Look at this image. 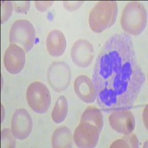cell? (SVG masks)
<instances>
[{
	"instance_id": "cell-1",
	"label": "cell",
	"mask_w": 148,
	"mask_h": 148,
	"mask_svg": "<svg viewBox=\"0 0 148 148\" xmlns=\"http://www.w3.org/2000/svg\"><path fill=\"white\" fill-rule=\"evenodd\" d=\"M145 80L131 37L112 36L97 56L92 74L100 108L107 113L131 109Z\"/></svg>"
},
{
	"instance_id": "cell-17",
	"label": "cell",
	"mask_w": 148,
	"mask_h": 148,
	"mask_svg": "<svg viewBox=\"0 0 148 148\" xmlns=\"http://www.w3.org/2000/svg\"><path fill=\"white\" fill-rule=\"evenodd\" d=\"M15 136L10 129L2 130V147H15Z\"/></svg>"
},
{
	"instance_id": "cell-18",
	"label": "cell",
	"mask_w": 148,
	"mask_h": 148,
	"mask_svg": "<svg viewBox=\"0 0 148 148\" xmlns=\"http://www.w3.org/2000/svg\"><path fill=\"white\" fill-rule=\"evenodd\" d=\"M12 2H2V24L5 22L10 18L12 13Z\"/></svg>"
},
{
	"instance_id": "cell-13",
	"label": "cell",
	"mask_w": 148,
	"mask_h": 148,
	"mask_svg": "<svg viewBox=\"0 0 148 148\" xmlns=\"http://www.w3.org/2000/svg\"><path fill=\"white\" fill-rule=\"evenodd\" d=\"M46 47L48 53L53 57H59L63 55L67 47L64 34L59 30L51 31L46 39Z\"/></svg>"
},
{
	"instance_id": "cell-20",
	"label": "cell",
	"mask_w": 148,
	"mask_h": 148,
	"mask_svg": "<svg viewBox=\"0 0 148 148\" xmlns=\"http://www.w3.org/2000/svg\"><path fill=\"white\" fill-rule=\"evenodd\" d=\"M53 2H35L36 7L39 11H45L52 5Z\"/></svg>"
},
{
	"instance_id": "cell-10",
	"label": "cell",
	"mask_w": 148,
	"mask_h": 148,
	"mask_svg": "<svg viewBox=\"0 0 148 148\" xmlns=\"http://www.w3.org/2000/svg\"><path fill=\"white\" fill-rule=\"evenodd\" d=\"M25 64V51L16 45H10L4 56V65L8 72L18 74Z\"/></svg>"
},
{
	"instance_id": "cell-2",
	"label": "cell",
	"mask_w": 148,
	"mask_h": 148,
	"mask_svg": "<svg viewBox=\"0 0 148 148\" xmlns=\"http://www.w3.org/2000/svg\"><path fill=\"white\" fill-rule=\"evenodd\" d=\"M104 121L101 111L88 107L82 113L80 124L74 132L73 140L78 147L92 148L97 145Z\"/></svg>"
},
{
	"instance_id": "cell-5",
	"label": "cell",
	"mask_w": 148,
	"mask_h": 148,
	"mask_svg": "<svg viewBox=\"0 0 148 148\" xmlns=\"http://www.w3.org/2000/svg\"><path fill=\"white\" fill-rule=\"evenodd\" d=\"M9 39L10 44L16 45L23 48L25 52H29L36 42L34 25L25 19L15 21L10 27Z\"/></svg>"
},
{
	"instance_id": "cell-3",
	"label": "cell",
	"mask_w": 148,
	"mask_h": 148,
	"mask_svg": "<svg viewBox=\"0 0 148 148\" xmlns=\"http://www.w3.org/2000/svg\"><path fill=\"white\" fill-rule=\"evenodd\" d=\"M118 14V5L115 1L99 2L91 10L89 25L91 30L99 34L113 25Z\"/></svg>"
},
{
	"instance_id": "cell-16",
	"label": "cell",
	"mask_w": 148,
	"mask_h": 148,
	"mask_svg": "<svg viewBox=\"0 0 148 148\" xmlns=\"http://www.w3.org/2000/svg\"><path fill=\"white\" fill-rule=\"evenodd\" d=\"M138 140L135 134H128L125 136L123 137L121 139H119L117 141H115L110 147H133L136 148L138 147Z\"/></svg>"
},
{
	"instance_id": "cell-7",
	"label": "cell",
	"mask_w": 148,
	"mask_h": 148,
	"mask_svg": "<svg viewBox=\"0 0 148 148\" xmlns=\"http://www.w3.org/2000/svg\"><path fill=\"white\" fill-rule=\"evenodd\" d=\"M71 70L63 62H56L49 67L47 79L54 90L61 92L68 87L71 82Z\"/></svg>"
},
{
	"instance_id": "cell-15",
	"label": "cell",
	"mask_w": 148,
	"mask_h": 148,
	"mask_svg": "<svg viewBox=\"0 0 148 148\" xmlns=\"http://www.w3.org/2000/svg\"><path fill=\"white\" fill-rule=\"evenodd\" d=\"M67 111H68V104H67V99L64 96H59L56 102L51 114L53 121L56 124L62 122L67 116Z\"/></svg>"
},
{
	"instance_id": "cell-9",
	"label": "cell",
	"mask_w": 148,
	"mask_h": 148,
	"mask_svg": "<svg viewBox=\"0 0 148 148\" xmlns=\"http://www.w3.org/2000/svg\"><path fill=\"white\" fill-rule=\"evenodd\" d=\"M109 122L115 131L125 135L132 133L136 125L134 116L128 110L113 111L109 116Z\"/></svg>"
},
{
	"instance_id": "cell-11",
	"label": "cell",
	"mask_w": 148,
	"mask_h": 148,
	"mask_svg": "<svg viewBox=\"0 0 148 148\" xmlns=\"http://www.w3.org/2000/svg\"><path fill=\"white\" fill-rule=\"evenodd\" d=\"M71 55L72 61L78 67L84 68L88 67L93 59V47L88 41L79 39L73 45Z\"/></svg>"
},
{
	"instance_id": "cell-19",
	"label": "cell",
	"mask_w": 148,
	"mask_h": 148,
	"mask_svg": "<svg viewBox=\"0 0 148 148\" xmlns=\"http://www.w3.org/2000/svg\"><path fill=\"white\" fill-rule=\"evenodd\" d=\"M15 10L18 13H25L30 8V2H16Z\"/></svg>"
},
{
	"instance_id": "cell-6",
	"label": "cell",
	"mask_w": 148,
	"mask_h": 148,
	"mask_svg": "<svg viewBox=\"0 0 148 148\" xmlns=\"http://www.w3.org/2000/svg\"><path fill=\"white\" fill-rule=\"evenodd\" d=\"M26 99L29 107L36 113H45L51 106V92L47 86L40 82H34L28 86Z\"/></svg>"
},
{
	"instance_id": "cell-12",
	"label": "cell",
	"mask_w": 148,
	"mask_h": 148,
	"mask_svg": "<svg viewBox=\"0 0 148 148\" xmlns=\"http://www.w3.org/2000/svg\"><path fill=\"white\" fill-rule=\"evenodd\" d=\"M74 90L78 97L86 103H92L96 99V92L89 77L81 75L74 82Z\"/></svg>"
},
{
	"instance_id": "cell-8",
	"label": "cell",
	"mask_w": 148,
	"mask_h": 148,
	"mask_svg": "<svg viewBox=\"0 0 148 148\" xmlns=\"http://www.w3.org/2000/svg\"><path fill=\"white\" fill-rule=\"evenodd\" d=\"M32 127V119L25 109L15 111L11 120V130L16 138L19 140L27 138L31 133Z\"/></svg>"
},
{
	"instance_id": "cell-4",
	"label": "cell",
	"mask_w": 148,
	"mask_h": 148,
	"mask_svg": "<svg viewBox=\"0 0 148 148\" xmlns=\"http://www.w3.org/2000/svg\"><path fill=\"white\" fill-rule=\"evenodd\" d=\"M147 24V13L141 2L133 1L125 5L121 18L123 30L128 34L138 36L143 32Z\"/></svg>"
},
{
	"instance_id": "cell-14",
	"label": "cell",
	"mask_w": 148,
	"mask_h": 148,
	"mask_svg": "<svg viewBox=\"0 0 148 148\" xmlns=\"http://www.w3.org/2000/svg\"><path fill=\"white\" fill-rule=\"evenodd\" d=\"M73 137L67 127L62 126L55 130L51 140L53 147H72Z\"/></svg>"
}]
</instances>
